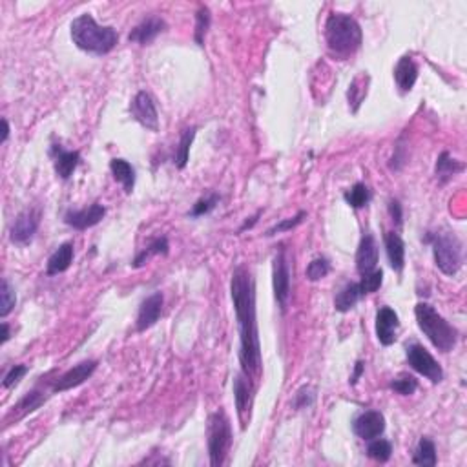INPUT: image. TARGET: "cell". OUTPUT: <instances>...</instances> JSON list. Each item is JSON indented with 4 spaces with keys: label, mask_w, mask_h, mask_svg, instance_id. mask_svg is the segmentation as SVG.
<instances>
[{
    "label": "cell",
    "mask_w": 467,
    "mask_h": 467,
    "mask_svg": "<svg viewBox=\"0 0 467 467\" xmlns=\"http://www.w3.org/2000/svg\"><path fill=\"white\" fill-rule=\"evenodd\" d=\"M39 224H41V212L35 208H26L15 217L13 224H11L10 238L13 243L17 245H26L32 241L33 236L37 234Z\"/></svg>",
    "instance_id": "obj_11"
},
{
    "label": "cell",
    "mask_w": 467,
    "mask_h": 467,
    "mask_svg": "<svg viewBox=\"0 0 467 467\" xmlns=\"http://www.w3.org/2000/svg\"><path fill=\"white\" fill-rule=\"evenodd\" d=\"M97 365H99L97 360H84V362L77 363L75 367L62 372L59 378L51 380V393H65V391L75 389L79 385H83L88 378H92Z\"/></svg>",
    "instance_id": "obj_9"
},
{
    "label": "cell",
    "mask_w": 467,
    "mask_h": 467,
    "mask_svg": "<svg viewBox=\"0 0 467 467\" xmlns=\"http://www.w3.org/2000/svg\"><path fill=\"white\" fill-rule=\"evenodd\" d=\"M2 124H4V133H2V142H6V139H8V135H10V124H8V121L2 119Z\"/></svg>",
    "instance_id": "obj_44"
},
{
    "label": "cell",
    "mask_w": 467,
    "mask_h": 467,
    "mask_svg": "<svg viewBox=\"0 0 467 467\" xmlns=\"http://www.w3.org/2000/svg\"><path fill=\"white\" fill-rule=\"evenodd\" d=\"M327 46L341 57L353 55L362 46L363 33L354 17L347 13H330L325 24Z\"/></svg>",
    "instance_id": "obj_3"
},
{
    "label": "cell",
    "mask_w": 467,
    "mask_h": 467,
    "mask_svg": "<svg viewBox=\"0 0 467 467\" xmlns=\"http://www.w3.org/2000/svg\"><path fill=\"white\" fill-rule=\"evenodd\" d=\"M436 460L438 458H436L435 442L427 436L420 438L417 449H414V454H412V463L421 467H433L436 466Z\"/></svg>",
    "instance_id": "obj_26"
},
{
    "label": "cell",
    "mask_w": 467,
    "mask_h": 467,
    "mask_svg": "<svg viewBox=\"0 0 467 467\" xmlns=\"http://www.w3.org/2000/svg\"><path fill=\"white\" fill-rule=\"evenodd\" d=\"M329 272H330L329 259H327V257H316V259H312V262L309 263L305 274H307L309 281H320L323 280L325 276H329Z\"/></svg>",
    "instance_id": "obj_36"
},
{
    "label": "cell",
    "mask_w": 467,
    "mask_h": 467,
    "mask_svg": "<svg viewBox=\"0 0 467 467\" xmlns=\"http://www.w3.org/2000/svg\"><path fill=\"white\" fill-rule=\"evenodd\" d=\"M414 316L421 332L438 351L442 353L453 351L458 341V330L442 314H438L435 307H431L429 303H418L414 307Z\"/></svg>",
    "instance_id": "obj_4"
},
{
    "label": "cell",
    "mask_w": 467,
    "mask_h": 467,
    "mask_svg": "<svg viewBox=\"0 0 467 467\" xmlns=\"http://www.w3.org/2000/svg\"><path fill=\"white\" fill-rule=\"evenodd\" d=\"M50 156L53 159V168L55 174L59 175L62 181H68L74 175L75 168L81 163V154L77 150H65L60 144H51Z\"/></svg>",
    "instance_id": "obj_16"
},
{
    "label": "cell",
    "mask_w": 467,
    "mask_h": 467,
    "mask_svg": "<svg viewBox=\"0 0 467 467\" xmlns=\"http://www.w3.org/2000/svg\"><path fill=\"white\" fill-rule=\"evenodd\" d=\"M391 389H393L394 393L402 394V396H411V394L417 393L418 381L414 376L402 372V374H398L391 381Z\"/></svg>",
    "instance_id": "obj_34"
},
{
    "label": "cell",
    "mask_w": 467,
    "mask_h": 467,
    "mask_svg": "<svg viewBox=\"0 0 467 467\" xmlns=\"http://www.w3.org/2000/svg\"><path fill=\"white\" fill-rule=\"evenodd\" d=\"M367 454L376 460V462H387L393 454V445H391L389 440H381L380 436L374 440H371V444L367 447Z\"/></svg>",
    "instance_id": "obj_32"
},
{
    "label": "cell",
    "mask_w": 467,
    "mask_h": 467,
    "mask_svg": "<svg viewBox=\"0 0 467 467\" xmlns=\"http://www.w3.org/2000/svg\"><path fill=\"white\" fill-rule=\"evenodd\" d=\"M163 303H165V296L163 292H154L150 294L144 302L141 303L137 314V321H135V329L137 332H144L150 327H154L159 321L161 314H163Z\"/></svg>",
    "instance_id": "obj_14"
},
{
    "label": "cell",
    "mask_w": 467,
    "mask_h": 467,
    "mask_svg": "<svg viewBox=\"0 0 467 467\" xmlns=\"http://www.w3.org/2000/svg\"><path fill=\"white\" fill-rule=\"evenodd\" d=\"M197 126H188L181 133V139H179V147L175 150V166L179 170H183L188 165V159H190V147H192L194 139H196Z\"/></svg>",
    "instance_id": "obj_29"
},
{
    "label": "cell",
    "mask_w": 467,
    "mask_h": 467,
    "mask_svg": "<svg viewBox=\"0 0 467 467\" xmlns=\"http://www.w3.org/2000/svg\"><path fill=\"white\" fill-rule=\"evenodd\" d=\"M363 369H365V363L358 362L356 367H354V374L351 376V385L358 384V380H360V378H362V374H363Z\"/></svg>",
    "instance_id": "obj_42"
},
{
    "label": "cell",
    "mask_w": 467,
    "mask_h": 467,
    "mask_svg": "<svg viewBox=\"0 0 467 467\" xmlns=\"http://www.w3.org/2000/svg\"><path fill=\"white\" fill-rule=\"evenodd\" d=\"M219 201H221L219 194H210V196L201 197V199L192 206V210L188 212V215H190V217H201V215L210 214L215 206L219 205Z\"/></svg>",
    "instance_id": "obj_35"
},
{
    "label": "cell",
    "mask_w": 467,
    "mask_h": 467,
    "mask_svg": "<svg viewBox=\"0 0 467 467\" xmlns=\"http://www.w3.org/2000/svg\"><path fill=\"white\" fill-rule=\"evenodd\" d=\"M405 354H407V362L409 365L418 372V374L426 376L431 384H440L444 380V369L436 362L433 354L427 351L424 345L420 344H411L405 348Z\"/></svg>",
    "instance_id": "obj_8"
},
{
    "label": "cell",
    "mask_w": 467,
    "mask_h": 467,
    "mask_svg": "<svg viewBox=\"0 0 467 467\" xmlns=\"http://www.w3.org/2000/svg\"><path fill=\"white\" fill-rule=\"evenodd\" d=\"M272 287H274V298L281 312H287L290 299V265L289 254L283 245L276 250V256L272 259Z\"/></svg>",
    "instance_id": "obj_7"
},
{
    "label": "cell",
    "mask_w": 467,
    "mask_h": 467,
    "mask_svg": "<svg viewBox=\"0 0 467 467\" xmlns=\"http://www.w3.org/2000/svg\"><path fill=\"white\" fill-rule=\"evenodd\" d=\"M106 208L101 203H93V205L86 206L83 210H69L65 215V223L75 230H86L92 229L95 224L101 223L104 219Z\"/></svg>",
    "instance_id": "obj_13"
},
{
    "label": "cell",
    "mask_w": 467,
    "mask_h": 467,
    "mask_svg": "<svg viewBox=\"0 0 467 467\" xmlns=\"http://www.w3.org/2000/svg\"><path fill=\"white\" fill-rule=\"evenodd\" d=\"M385 252L389 257V265L394 272H402L405 266V243L400 238V234L387 232L385 234Z\"/></svg>",
    "instance_id": "obj_21"
},
{
    "label": "cell",
    "mask_w": 467,
    "mask_h": 467,
    "mask_svg": "<svg viewBox=\"0 0 467 467\" xmlns=\"http://www.w3.org/2000/svg\"><path fill=\"white\" fill-rule=\"evenodd\" d=\"M110 170L115 181L123 184L124 192L132 194L133 187H135V170H133V166L130 165L128 161L111 159Z\"/></svg>",
    "instance_id": "obj_23"
},
{
    "label": "cell",
    "mask_w": 467,
    "mask_h": 467,
    "mask_svg": "<svg viewBox=\"0 0 467 467\" xmlns=\"http://www.w3.org/2000/svg\"><path fill=\"white\" fill-rule=\"evenodd\" d=\"M208 456L210 466L219 467L226 462V454L232 447V427L223 409L212 412L208 418Z\"/></svg>",
    "instance_id": "obj_6"
},
{
    "label": "cell",
    "mask_w": 467,
    "mask_h": 467,
    "mask_svg": "<svg viewBox=\"0 0 467 467\" xmlns=\"http://www.w3.org/2000/svg\"><path fill=\"white\" fill-rule=\"evenodd\" d=\"M463 168H466V166H463V163L453 159L449 151H442V154H440V157H438V161H436L435 175H436V179H438L440 183H447L449 179H453L454 175L460 174Z\"/></svg>",
    "instance_id": "obj_24"
},
{
    "label": "cell",
    "mask_w": 467,
    "mask_h": 467,
    "mask_svg": "<svg viewBox=\"0 0 467 467\" xmlns=\"http://www.w3.org/2000/svg\"><path fill=\"white\" fill-rule=\"evenodd\" d=\"M74 245L65 243L57 248L55 252L51 254L50 259H48V276H57L60 272H66L74 262Z\"/></svg>",
    "instance_id": "obj_22"
},
{
    "label": "cell",
    "mask_w": 467,
    "mask_h": 467,
    "mask_svg": "<svg viewBox=\"0 0 467 467\" xmlns=\"http://www.w3.org/2000/svg\"><path fill=\"white\" fill-rule=\"evenodd\" d=\"M28 372V365H15L11 367L10 372L4 376V381H2V385H4L6 389H11L13 385L19 384L20 380H22V376Z\"/></svg>",
    "instance_id": "obj_39"
},
{
    "label": "cell",
    "mask_w": 467,
    "mask_h": 467,
    "mask_svg": "<svg viewBox=\"0 0 467 467\" xmlns=\"http://www.w3.org/2000/svg\"><path fill=\"white\" fill-rule=\"evenodd\" d=\"M389 214H391V217H393L394 223L400 226L403 221V208H402V205H400V201H396V199H391Z\"/></svg>",
    "instance_id": "obj_41"
},
{
    "label": "cell",
    "mask_w": 467,
    "mask_h": 467,
    "mask_svg": "<svg viewBox=\"0 0 467 467\" xmlns=\"http://www.w3.org/2000/svg\"><path fill=\"white\" fill-rule=\"evenodd\" d=\"M210 10L206 6H201L196 13V32H194V39H196L197 46H205V35L208 28H210Z\"/></svg>",
    "instance_id": "obj_31"
},
{
    "label": "cell",
    "mask_w": 467,
    "mask_h": 467,
    "mask_svg": "<svg viewBox=\"0 0 467 467\" xmlns=\"http://www.w3.org/2000/svg\"><path fill=\"white\" fill-rule=\"evenodd\" d=\"M433 257L438 271L445 276H456L463 263V245L454 232L433 236Z\"/></svg>",
    "instance_id": "obj_5"
},
{
    "label": "cell",
    "mask_w": 467,
    "mask_h": 467,
    "mask_svg": "<svg viewBox=\"0 0 467 467\" xmlns=\"http://www.w3.org/2000/svg\"><path fill=\"white\" fill-rule=\"evenodd\" d=\"M344 199L348 206H353L356 210L358 208H365L371 203V190L363 183H356L344 194Z\"/></svg>",
    "instance_id": "obj_30"
},
{
    "label": "cell",
    "mask_w": 467,
    "mask_h": 467,
    "mask_svg": "<svg viewBox=\"0 0 467 467\" xmlns=\"http://www.w3.org/2000/svg\"><path fill=\"white\" fill-rule=\"evenodd\" d=\"M363 298V292L358 283H347L336 294L334 309L338 312H348L356 307V303Z\"/></svg>",
    "instance_id": "obj_25"
},
{
    "label": "cell",
    "mask_w": 467,
    "mask_h": 467,
    "mask_svg": "<svg viewBox=\"0 0 467 467\" xmlns=\"http://www.w3.org/2000/svg\"><path fill=\"white\" fill-rule=\"evenodd\" d=\"M130 114L142 128L157 132L159 130V115H157L156 102L151 99L150 93L139 92L133 97L132 104H130Z\"/></svg>",
    "instance_id": "obj_10"
},
{
    "label": "cell",
    "mask_w": 467,
    "mask_h": 467,
    "mask_svg": "<svg viewBox=\"0 0 467 467\" xmlns=\"http://www.w3.org/2000/svg\"><path fill=\"white\" fill-rule=\"evenodd\" d=\"M15 303H17V294L15 289L10 285V281L2 280L0 285V318H6L15 309Z\"/></svg>",
    "instance_id": "obj_33"
},
{
    "label": "cell",
    "mask_w": 467,
    "mask_h": 467,
    "mask_svg": "<svg viewBox=\"0 0 467 467\" xmlns=\"http://www.w3.org/2000/svg\"><path fill=\"white\" fill-rule=\"evenodd\" d=\"M305 217H307V212H305V210H299L298 214L294 215V217H289V219H285V221H281V223L274 224V226H272V229L269 230V232H266V236H269V238H271V236H276V234L289 232V230L296 229V226H298V224H302V223H303V219H305Z\"/></svg>",
    "instance_id": "obj_38"
},
{
    "label": "cell",
    "mask_w": 467,
    "mask_h": 467,
    "mask_svg": "<svg viewBox=\"0 0 467 467\" xmlns=\"http://www.w3.org/2000/svg\"><path fill=\"white\" fill-rule=\"evenodd\" d=\"M380 259V252H378V245L376 239L372 238V234H365L358 245L356 250V269L360 274H367V272L374 271Z\"/></svg>",
    "instance_id": "obj_18"
},
{
    "label": "cell",
    "mask_w": 467,
    "mask_h": 467,
    "mask_svg": "<svg viewBox=\"0 0 467 467\" xmlns=\"http://www.w3.org/2000/svg\"><path fill=\"white\" fill-rule=\"evenodd\" d=\"M398 327V314L391 307H381L380 311L376 312V338H378L381 345L389 347V345L396 341Z\"/></svg>",
    "instance_id": "obj_15"
},
{
    "label": "cell",
    "mask_w": 467,
    "mask_h": 467,
    "mask_svg": "<svg viewBox=\"0 0 467 467\" xmlns=\"http://www.w3.org/2000/svg\"><path fill=\"white\" fill-rule=\"evenodd\" d=\"M72 41L79 50L95 55H106L117 46L119 33L111 26L97 24L92 15L84 13L72 22Z\"/></svg>",
    "instance_id": "obj_2"
},
{
    "label": "cell",
    "mask_w": 467,
    "mask_h": 467,
    "mask_svg": "<svg viewBox=\"0 0 467 467\" xmlns=\"http://www.w3.org/2000/svg\"><path fill=\"white\" fill-rule=\"evenodd\" d=\"M381 283H384V272L378 271V269H374V271H371V272H367V274H362V280L358 281L363 296H365V294L376 292V290L381 287Z\"/></svg>",
    "instance_id": "obj_37"
},
{
    "label": "cell",
    "mask_w": 467,
    "mask_h": 467,
    "mask_svg": "<svg viewBox=\"0 0 467 467\" xmlns=\"http://www.w3.org/2000/svg\"><path fill=\"white\" fill-rule=\"evenodd\" d=\"M312 402H314V393H312L309 387H303V389H299L298 394H296V400H294V407L305 409V407H309Z\"/></svg>",
    "instance_id": "obj_40"
},
{
    "label": "cell",
    "mask_w": 467,
    "mask_h": 467,
    "mask_svg": "<svg viewBox=\"0 0 467 467\" xmlns=\"http://www.w3.org/2000/svg\"><path fill=\"white\" fill-rule=\"evenodd\" d=\"M418 79V66L414 65V60L411 57H402L398 60V65L394 68V81L398 84L400 92L407 93L411 92Z\"/></svg>",
    "instance_id": "obj_20"
},
{
    "label": "cell",
    "mask_w": 467,
    "mask_h": 467,
    "mask_svg": "<svg viewBox=\"0 0 467 467\" xmlns=\"http://www.w3.org/2000/svg\"><path fill=\"white\" fill-rule=\"evenodd\" d=\"M234 400H236V409H238V417L241 420V427H247V412H250L252 405V389L248 385V378L241 372L236 376L234 380Z\"/></svg>",
    "instance_id": "obj_19"
},
{
    "label": "cell",
    "mask_w": 467,
    "mask_h": 467,
    "mask_svg": "<svg viewBox=\"0 0 467 467\" xmlns=\"http://www.w3.org/2000/svg\"><path fill=\"white\" fill-rule=\"evenodd\" d=\"M166 29V22L157 15H150L147 19H142L141 22L132 29V33L128 35L130 42H137L141 46H147L150 42L156 41L161 33Z\"/></svg>",
    "instance_id": "obj_17"
},
{
    "label": "cell",
    "mask_w": 467,
    "mask_h": 467,
    "mask_svg": "<svg viewBox=\"0 0 467 467\" xmlns=\"http://www.w3.org/2000/svg\"><path fill=\"white\" fill-rule=\"evenodd\" d=\"M168 248H170L168 239H166L165 236H163V238H156L148 247L142 248L141 252L135 256L132 266L133 269H141V266L147 265V262L151 256H159V254L161 256H166V254H168Z\"/></svg>",
    "instance_id": "obj_27"
},
{
    "label": "cell",
    "mask_w": 467,
    "mask_h": 467,
    "mask_svg": "<svg viewBox=\"0 0 467 467\" xmlns=\"http://www.w3.org/2000/svg\"><path fill=\"white\" fill-rule=\"evenodd\" d=\"M236 320L239 329V365L247 378L262 372V344L256 316V281L247 266H238L230 280Z\"/></svg>",
    "instance_id": "obj_1"
},
{
    "label": "cell",
    "mask_w": 467,
    "mask_h": 467,
    "mask_svg": "<svg viewBox=\"0 0 467 467\" xmlns=\"http://www.w3.org/2000/svg\"><path fill=\"white\" fill-rule=\"evenodd\" d=\"M353 431L358 438L371 442V440L384 435L385 417L380 411L362 412V414H358L353 420Z\"/></svg>",
    "instance_id": "obj_12"
},
{
    "label": "cell",
    "mask_w": 467,
    "mask_h": 467,
    "mask_svg": "<svg viewBox=\"0 0 467 467\" xmlns=\"http://www.w3.org/2000/svg\"><path fill=\"white\" fill-rule=\"evenodd\" d=\"M44 402H46V393L41 389H32L29 393L24 394V398L13 407L15 412H17V418H15V420L24 418L26 414H29V412L37 411Z\"/></svg>",
    "instance_id": "obj_28"
},
{
    "label": "cell",
    "mask_w": 467,
    "mask_h": 467,
    "mask_svg": "<svg viewBox=\"0 0 467 467\" xmlns=\"http://www.w3.org/2000/svg\"><path fill=\"white\" fill-rule=\"evenodd\" d=\"M8 339H10V325L4 321L2 323V344H6Z\"/></svg>",
    "instance_id": "obj_43"
}]
</instances>
